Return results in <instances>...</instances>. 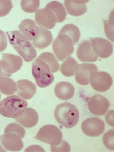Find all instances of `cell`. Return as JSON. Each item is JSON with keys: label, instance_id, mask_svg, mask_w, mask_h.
Instances as JSON below:
<instances>
[{"label": "cell", "instance_id": "21", "mask_svg": "<svg viewBox=\"0 0 114 152\" xmlns=\"http://www.w3.org/2000/svg\"><path fill=\"white\" fill-rule=\"evenodd\" d=\"M38 26L34 20L26 19L22 21L19 26V32L29 42L32 41Z\"/></svg>", "mask_w": 114, "mask_h": 152}, {"label": "cell", "instance_id": "31", "mask_svg": "<svg viewBox=\"0 0 114 152\" xmlns=\"http://www.w3.org/2000/svg\"><path fill=\"white\" fill-rule=\"evenodd\" d=\"M12 7L11 1H0V17L7 15L12 10Z\"/></svg>", "mask_w": 114, "mask_h": 152}, {"label": "cell", "instance_id": "13", "mask_svg": "<svg viewBox=\"0 0 114 152\" xmlns=\"http://www.w3.org/2000/svg\"><path fill=\"white\" fill-rule=\"evenodd\" d=\"M35 20L38 26L45 29H51L56 24V17L48 9H41L35 13Z\"/></svg>", "mask_w": 114, "mask_h": 152}, {"label": "cell", "instance_id": "8", "mask_svg": "<svg viewBox=\"0 0 114 152\" xmlns=\"http://www.w3.org/2000/svg\"><path fill=\"white\" fill-rule=\"evenodd\" d=\"M82 132L86 135L91 137H99L104 133L105 124L97 117H91L84 120L82 124Z\"/></svg>", "mask_w": 114, "mask_h": 152}, {"label": "cell", "instance_id": "29", "mask_svg": "<svg viewBox=\"0 0 114 152\" xmlns=\"http://www.w3.org/2000/svg\"><path fill=\"white\" fill-rule=\"evenodd\" d=\"M104 31L107 38L114 42V21H113V11L111 12L108 20H103Z\"/></svg>", "mask_w": 114, "mask_h": 152}, {"label": "cell", "instance_id": "2", "mask_svg": "<svg viewBox=\"0 0 114 152\" xmlns=\"http://www.w3.org/2000/svg\"><path fill=\"white\" fill-rule=\"evenodd\" d=\"M54 117L61 125L67 129H71L78 123L79 112L75 105L65 102L57 106L55 109Z\"/></svg>", "mask_w": 114, "mask_h": 152}, {"label": "cell", "instance_id": "3", "mask_svg": "<svg viewBox=\"0 0 114 152\" xmlns=\"http://www.w3.org/2000/svg\"><path fill=\"white\" fill-rule=\"evenodd\" d=\"M27 107V102L23 99L17 95H11L0 102V114L7 118H17Z\"/></svg>", "mask_w": 114, "mask_h": 152}, {"label": "cell", "instance_id": "12", "mask_svg": "<svg viewBox=\"0 0 114 152\" xmlns=\"http://www.w3.org/2000/svg\"><path fill=\"white\" fill-rule=\"evenodd\" d=\"M98 71L96 65L90 63H83L78 65L75 72V80L77 83L82 86H87L90 83L91 73Z\"/></svg>", "mask_w": 114, "mask_h": 152}, {"label": "cell", "instance_id": "38", "mask_svg": "<svg viewBox=\"0 0 114 152\" xmlns=\"http://www.w3.org/2000/svg\"><path fill=\"white\" fill-rule=\"evenodd\" d=\"M1 93H0V99H1Z\"/></svg>", "mask_w": 114, "mask_h": 152}, {"label": "cell", "instance_id": "16", "mask_svg": "<svg viewBox=\"0 0 114 152\" xmlns=\"http://www.w3.org/2000/svg\"><path fill=\"white\" fill-rule=\"evenodd\" d=\"M77 56L79 59L83 62H95L98 59V57L92 50L91 43L87 40L80 44L77 50Z\"/></svg>", "mask_w": 114, "mask_h": 152}, {"label": "cell", "instance_id": "19", "mask_svg": "<svg viewBox=\"0 0 114 152\" xmlns=\"http://www.w3.org/2000/svg\"><path fill=\"white\" fill-rule=\"evenodd\" d=\"M56 96L63 101L70 100L75 94V88L72 83L67 81H62L56 85L54 88Z\"/></svg>", "mask_w": 114, "mask_h": 152}, {"label": "cell", "instance_id": "30", "mask_svg": "<svg viewBox=\"0 0 114 152\" xmlns=\"http://www.w3.org/2000/svg\"><path fill=\"white\" fill-rule=\"evenodd\" d=\"M103 142L107 149L114 150V130H109L104 134L103 137Z\"/></svg>", "mask_w": 114, "mask_h": 152}, {"label": "cell", "instance_id": "20", "mask_svg": "<svg viewBox=\"0 0 114 152\" xmlns=\"http://www.w3.org/2000/svg\"><path fill=\"white\" fill-rule=\"evenodd\" d=\"M88 1H65V7L67 12L71 15L80 16L87 11L86 3Z\"/></svg>", "mask_w": 114, "mask_h": 152}, {"label": "cell", "instance_id": "36", "mask_svg": "<svg viewBox=\"0 0 114 152\" xmlns=\"http://www.w3.org/2000/svg\"><path fill=\"white\" fill-rule=\"evenodd\" d=\"M11 76V75L8 74L4 71V70L2 68V65H1V61H0V80L9 78Z\"/></svg>", "mask_w": 114, "mask_h": 152}, {"label": "cell", "instance_id": "34", "mask_svg": "<svg viewBox=\"0 0 114 152\" xmlns=\"http://www.w3.org/2000/svg\"><path fill=\"white\" fill-rule=\"evenodd\" d=\"M106 120L109 125L114 127V111L111 110L107 113L106 117Z\"/></svg>", "mask_w": 114, "mask_h": 152}, {"label": "cell", "instance_id": "6", "mask_svg": "<svg viewBox=\"0 0 114 152\" xmlns=\"http://www.w3.org/2000/svg\"><path fill=\"white\" fill-rule=\"evenodd\" d=\"M35 139L51 145H57L61 143L63 133L57 127L52 124L46 125L40 129Z\"/></svg>", "mask_w": 114, "mask_h": 152}, {"label": "cell", "instance_id": "35", "mask_svg": "<svg viewBox=\"0 0 114 152\" xmlns=\"http://www.w3.org/2000/svg\"><path fill=\"white\" fill-rule=\"evenodd\" d=\"M25 152H45V150L40 146L33 145L27 148Z\"/></svg>", "mask_w": 114, "mask_h": 152}, {"label": "cell", "instance_id": "23", "mask_svg": "<svg viewBox=\"0 0 114 152\" xmlns=\"http://www.w3.org/2000/svg\"><path fill=\"white\" fill-rule=\"evenodd\" d=\"M70 37L73 42L74 45L78 42L81 36V32L78 27L73 24H68L64 26L59 32Z\"/></svg>", "mask_w": 114, "mask_h": 152}, {"label": "cell", "instance_id": "37", "mask_svg": "<svg viewBox=\"0 0 114 152\" xmlns=\"http://www.w3.org/2000/svg\"><path fill=\"white\" fill-rule=\"evenodd\" d=\"M0 152H6V151L3 148V147L0 145Z\"/></svg>", "mask_w": 114, "mask_h": 152}, {"label": "cell", "instance_id": "9", "mask_svg": "<svg viewBox=\"0 0 114 152\" xmlns=\"http://www.w3.org/2000/svg\"><path fill=\"white\" fill-rule=\"evenodd\" d=\"M87 105L91 113L96 116H102L107 112L110 106V103L104 96L97 94L89 99Z\"/></svg>", "mask_w": 114, "mask_h": 152}, {"label": "cell", "instance_id": "5", "mask_svg": "<svg viewBox=\"0 0 114 152\" xmlns=\"http://www.w3.org/2000/svg\"><path fill=\"white\" fill-rule=\"evenodd\" d=\"M52 47L55 55L60 61L70 57L74 51L72 39L63 34H58L57 37L53 42Z\"/></svg>", "mask_w": 114, "mask_h": 152}, {"label": "cell", "instance_id": "24", "mask_svg": "<svg viewBox=\"0 0 114 152\" xmlns=\"http://www.w3.org/2000/svg\"><path fill=\"white\" fill-rule=\"evenodd\" d=\"M78 65L77 61L74 58L70 57L68 58L61 64L60 68L61 72L65 76L70 77L73 76Z\"/></svg>", "mask_w": 114, "mask_h": 152}, {"label": "cell", "instance_id": "33", "mask_svg": "<svg viewBox=\"0 0 114 152\" xmlns=\"http://www.w3.org/2000/svg\"><path fill=\"white\" fill-rule=\"evenodd\" d=\"M7 47V36L3 31L0 30V52L4 51Z\"/></svg>", "mask_w": 114, "mask_h": 152}, {"label": "cell", "instance_id": "10", "mask_svg": "<svg viewBox=\"0 0 114 152\" xmlns=\"http://www.w3.org/2000/svg\"><path fill=\"white\" fill-rule=\"evenodd\" d=\"M90 43L96 56L102 59H106L112 54L113 45L107 39L101 37L91 38Z\"/></svg>", "mask_w": 114, "mask_h": 152}, {"label": "cell", "instance_id": "17", "mask_svg": "<svg viewBox=\"0 0 114 152\" xmlns=\"http://www.w3.org/2000/svg\"><path fill=\"white\" fill-rule=\"evenodd\" d=\"M17 86V94L24 100L31 99L37 93L36 85L29 80H19Z\"/></svg>", "mask_w": 114, "mask_h": 152}, {"label": "cell", "instance_id": "22", "mask_svg": "<svg viewBox=\"0 0 114 152\" xmlns=\"http://www.w3.org/2000/svg\"><path fill=\"white\" fill-rule=\"evenodd\" d=\"M45 8L53 12L57 23L63 22L66 18L67 13L63 4L58 1H53L48 3Z\"/></svg>", "mask_w": 114, "mask_h": 152}, {"label": "cell", "instance_id": "15", "mask_svg": "<svg viewBox=\"0 0 114 152\" xmlns=\"http://www.w3.org/2000/svg\"><path fill=\"white\" fill-rule=\"evenodd\" d=\"M0 140L3 147L7 151L11 152L19 151L24 147L21 138L16 134H4L0 136Z\"/></svg>", "mask_w": 114, "mask_h": 152}, {"label": "cell", "instance_id": "32", "mask_svg": "<svg viewBox=\"0 0 114 152\" xmlns=\"http://www.w3.org/2000/svg\"><path fill=\"white\" fill-rule=\"evenodd\" d=\"M71 147L68 142L65 140H62L61 143L57 145H51L52 152H71Z\"/></svg>", "mask_w": 114, "mask_h": 152}, {"label": "cell", "instance_id": "25", "mask_svg": "<svg viewBox=\"0 0 114 152\" xmlns=\"http://www.w3.org/2000/svg\"><path fill=\"white\" fill-rule=\"evenodd\" d=\"M17 91V83L9 78L0 80V91L7 96L12 95Z\"/></svg>", "mask_w": 114, "mask_h": 152}, {"label": "cell", "instance_id": "7", "mask_svg": "<svg viewBox=\"0 0 114 152\" xmlns=\"http://www.w3.org/2000/svg\"><path fill=\"white\" fill-rule=\"evenodd\" d=\"M90 83L96 91L105 92L112 86V78L111 75L104 71H94L90 75Z\"/></svg>", "mask_w": 114, "mask_h": 152}, {"label": "cell", "instance_id": "27", "mask_svg": "<svg viewBox=\"0 0 114 152\" xmlns=\"http://www.w3.org/2000/svg\"><path fill=\"white\" fill-rule=\"evenodd\" d=\"M21 7L24 12L28 13H32L37 12L39 8L40 1L38 0H29L21 1Z\"/></svg>", "mask_w": 114, "mask_h": 152}, {"label": "cell", "instance_id": "11", "mask_svg": "<svg viewBox=\"0 0 114 152\" xmlns=\"http://www.w3.org/2000/svg\"><path fill=\"white\" fill-rule=\"evenodd\" d=\"M1 61L2 68L8 74L11 75L21 69L23 60L21 56L10 54H3Z\"/></svg>", "mask_w": 114, "mask_h": 152}, {"label": "cell", "instance_id": "1", "mask_svg": "<svg viewBox=\"0 0 114 152\" xmlns=\"http://www.w3.org/2000/svg\"><path fill=\"white\" fill-rule=\"evenodd\" d=\"M9 41L24 61L29 62L37 56V51L31 42L18 31L7 32Z\"/></svg>", "mask_w": 114, "mask_h": 152}, {"label": "cell", "instance_id": "14", "mask_svg": "<svg viewBox=\"0 0 114 152\" xmlns=\"http://www.w3.org/2000/svg\"><path fill=\"white\" fill-rule=\"evenodd\" d=\"M53 39L50 31L38 26L32 39L33 46L38 49H45L52 43Z\"/></svg>", "mask_w": 114, "mask_h": 152}, {"label": "cell", "instance_id": "26", "mask_svg": "<svg viewBox=\"0 0 114 152\" xmlns=\"http://www.w3.org/2000/svg\"><path fill=\"white\" fill-rule=\"evenodd\" d=\"M40 59L42 60L49 65L51 72L55 73L59 70L60 68V64L56 59L54 55L49 52H44L40 55L38 57Z\"/></svg>", "mask_w": 114, "mask_h": 152}, {"label": "cell", "instance_id": "18", "mask_svg": "<svg viewBox=\"0 0 114 152\" xmlns=\"http://www.w3.org/2000/svg\"><path fill=\"white\" fill-rule=\"evenodd\" d=\"M39 116L37 112L34 109L26 108L24 112L18 117L16 118V121L26 128H32L37 124Z\"/></svg>", "mask_w": 114, "mask_h": 152}, {"label": "cell", "instance_id": "28", "mask_svg": "<svg viewBox=\"0 0 114 152\" xmlns=\"http://www.w3.org/2000/svg\"><path fill=\"white\" fill-rule=\"evenodd\" d=\"M5 134L12 133L18 135L21 139L24 138L26 135V130L24 127L21 126L18 124L13 122L7 125L5 129Z\"/></svg>", "mask_w": 114, "mask_h": 152}, {"label": "cell", "instance_id": "4", "mask_svg": "<svg viewBox=\"0 0 114 152\" xmlns=\"http://www.w3.org/2000/svg\"><path fill=\"white\" fill-rule=\"evenodd\" d=\"M32 72L36 84L40 88L49 86L54 80L49 65L38 58L32 63Z\"/></svg>", "mask_w": 114, "mask_h": 152}]
</instances>
